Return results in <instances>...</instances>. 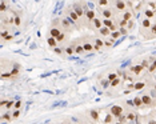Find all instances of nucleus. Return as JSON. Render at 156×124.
<instances>
[{
    "instance_id": "obj_1",
    "label": "nucleus",
    "mask_w": 156,
    "mask_h": 124,
    "mask_svg": "<svg viewBox=\"0 0 156 124\" xmlns=\"http://www.w3.org/2000/svg\"><path fill=\"white\" fill-rule=\"evenodd\" d=\"M64 16L66 18H68L70 20H72L75 24L79 27V29H81V27H84V23H83V20H81L80 18H79V15L73 11L72 8H71V5H67L66 8H64Z\"/></svg>"
},
{
    "instance_id": "obj_2",
    "label": "nucleus",
    "mask_w": 156,
    "mask_h": 124,
    "mask_svg": "<svg viewBox=\"0 0 156 124\" xmlns=\"http://www.w3.org/2000/svg\"><path fill=\"white\" fill-rule=\"evenodd\" d=\"M140 98L143 100V104L145 107V109H154L156 108V102L154 99H152V96L150 95V92L147 91H141L140 92Z\"/></svg>"
},
{
    "instance_id": "obj_13",
    "label": "nucleus",
    "mask_w": 156,
    "mask_h": 124,
    "mask_svg": "<svg viewBox=\"0 0 156 124\" xmlns=\"http://www.w3.org/2000/svg\"><path fill=\"white\" fill-rule=\"evenodd\" d=\"M70 38H71V35H68V33H66V32L60 33V35L56 38L57 43H59V47H66L67 43L70 42Z\"/></svg>"
},
{
    "instance_id": "obj_50",
    "label": "nucleus",
    "mask_w": 156,
    "mask_h": 124,
    "mask_svg": "<svg viewBox=\"0 0 156 124\" xmlns=\"http://www.w3.org/2000/svg\"><path fill=\"white\" fill-rule=\"evenodd\" d=\"M67 124H76V123H73V122H71V120H66Z\"/></svg>"
},
{
    "instance_id": "obj_22",
    "label": "nucleus",
    "mask_w": 156,
    "mask_h": 124,
    "mask_svg": "<svg viewBox=\"0 0 156 124\" xmlns=\"http://www.w3.org/2000/svg\"><path fill=\"white\" fill-rule=\"evenodd\" d=\"M134 103H135V107H136V109L137 111H141V109H145V107H144V104H143V100H141V98H140V95H136L134 99Z\"/></svg>"
},
{
    "instance_id": "obj_28",
    "label": "nucleus",
    "mask_w": 156,
    "mask_h": 124,
    "mask_svg": "<svg viewBox=\"0 0 156 124\" xmlns=\"http://www.w3.org/2000/svg\"><path fill=\"white\" fill-rule=\"evenodd\" d=\"M141 120L145 123V124H156V119L154 118V115H152V112L150 115H145V116H141Z\"/></svg>"
},
{
    "instance_id": "obj_16",
    "label": "nucleus",
    "mask_w": 156,
    "mask_h": 124,
    "mask_svg": "<svg viewBox=\"0 0 156 124\" xmlns=\"http://www.w3.org/2000/svg\"><path fill=\"white\" fill-rule=\"evenodd\" d=\"M90 38H91V40H92V43L95 45H97V47H100L101 49H104L106 48V45H104V39H101L99 35H90Z\"/></svg>"
},
{
    "instance_id": "obj_53",
    "label": "nucleus",
    "mask_w": 156,
    "mask_h": 124,
    "mask_svg": "<svg viewBox=\"0 0 156 124\" xmlns=\"http://www.w3.org/2000/svg\"><path fill=\"white\" fill-rule=\"evenodd\" d=\"M141 124H145V123H144V122H143V120H141Z\"/></svg>"
},
{
    "instance_id": "obj_8",
    "label": "nucleus",
    "mask_w": 156,
    "mask_h": 124,
    "mask_svg": "<svg viewBox=\"0 0 156 124\" xmlns=\"http://www.w3.org/2000/svg\"><path fill=\"white\" fill-rule=\"evenodd\" d=\"M111 7L114 8V11L116 13H123L124 11H127L128 7H127V2L124 0H114Z\"/></svg>"
},
{
    "instance_id": "obj_38",
    "label": "nucleus",
    "mask_w": 156,
    "mask_h": 124,
    "mask_svg": "<svg viewBox=\"0 0 156 124\" xmlns=\"http://www.w3.org/2000/svg\"><path fill=\"white\" fill-rule=\"evenodd\" d=\"M115 40L108 38V39H104V45H106V48H112V47H115Z\"/></svg>"
},
{
    "instance_id": "obj_6",
    "label": "nucleus",
    "mask_w": 156,
    "mask_h": 124,
    "mask_svg": "<svg viewBox=\"0 0 156 124\" xmlns=\"http://www.w3.org/2000/svg\"><path fill=\"white\" fill-rule=\"evenodd\" d=\"M70 5H71V8L79 15V18L83 20V23H84V20H86V12H84V8H83V3L81 2H72ZM84 27H86V24H84Z\"/></svg>"
},
{
    "instance_id": "obj_27",
    "label": "nucleus",
    "mask_w": 156,
    "mask_h": 124,
    "mask_svg": "<svg viewBox=\"0 0 156 124\" xmlns=\"http://www.w3.org/2000/svg\"><path fill=\"white\" fill-rule=\"evenodd\" d=\"M115 123H116V119H115L114 116L107 111L106 116H104V119H103V124H115Z\"/></svg>"
},
{
    "instance_id": "obj_36",
    "label": "nucleus",
    "mask_w": 156,
    "mask_h": 124,
    "mask_svg": "<svg viewBox=\"0 0 156 124\" xmlns=\"http://www.w3.org/2000/svg\"><path fill=\"white\" fill-rule=\"evenodd\" d=\"M106 78L110 80V82H114V80L117 79L119 76H117V72H116V71H111V72H107V73H106Z\"/></svg>"
},
{
    "instance_id": "obj_49",
    "label": "nucleus",
    "mask_w": 156,
    "mask_h": 124,
    "mask_svg": "<svg viewBox=\"0 0 156 124\" xmlns=\"http://www.w3.org/2000/svg\"><path fill=\"white\" fill-rule=\"evenodd\" d=\"M152 115H154V118L156 119V109H154V111H152Z\"/></svg>"
},
{
    "instance_id": "obj_32",
    "label": "nucleus",
    "mask_w": 156,
    "mask_h": 124,
    "mask_svg": "<svg viewBox=\"0 0 156 124\" xmlns=\"http://www.w3.org/2000/svg\"><path fill=\"white\" fill-rule=\"evenodd\" d=\"M101 22H103V27L111 28V27L116 23V19H101Z\"/></svg>"
},
{
    "instance_id": "obj_21",
    "label": "nucleus",
    "mask_w": 156,
    "mask_h": 124,
    "mask_svg": "<svg viewBox=\"0 0 156 124\" xmlns=\"http://www.w3.org/2000/svg\"><path fill=\"white\" fill-rule=\"evenodd\" d=\"M96 35H99L101 39H108L111 36V31H110V28H107V27H103V28H100L99 31L96 32Z\"/></svg>"
},
{
    "instance_id": "obj_34",
    "label": "nucleus",
    "mask_w": 156,
    "mask_h": 124,
    "mask_svg": "<svg viewBox=\"0 0 156 124\" xmlns=\"http://www.w3.org/2000/svg\"><path fill=\"white\" fill-rule=\"evenodd\" d=\"M99 83H100V87H101L103 89H108V88L111 87V82H110V80H108L107 78L99 80Z\"/></svg>"
},
{
    "instance_id": "obj_9",
    "label": "nucleus",
    "mask_w": 156,
    "mask_h": 124,
    "mask_svg": "<svg viewBox=\"0 0 156 124\" xmlns=\"http://www.w3.org/2000/svg\"><path fill=\"white\" fill-rule=\"evenodd\" d=\"M144 71L145 69L143 68V65H141L140 63H136V64H132V65L128 67V72L132 73L135 78H139V76H140Z\"/></svg>"
},
{
    "instance_id": "obj_47",
    "label": "nucleus",
    "mask_w": 156,
    "mask_h": 124,
    "mask_svg": "<svg viewBox=\"0 0 156 124\" xmlns=\"http://www.w3.org/2000/svg\"><path fill=\"white\" fill-rule=\"evenodd\" d=\"M7 102H8V99H4V98H2V100H0V108H2V111H4L5 109Z\"/></svg>"
},
{
    "instance_id": "obj_45",
    "label": "nucleus",
    "mask_w": 156,
    "mask_h": 124,
    "mask_svg": "<svg viewBox=\"0 0 156 124\" xmlns=\"http://www.w3.org/2000/svg\"><path fill=\"white\" fill-rule=\"evenodd\" d=\"M145 5L148 7V8L154 9V11H156V2H145Z\"/></svg>"
},
{
    "instance_id": "obj_19",
    "label": "nucleus",
    "mask_w": 156,
    "mask_h": 124,
    "mask_svg": "<svg viewBox=\"0 0 156 124\" xmlns=\"http://www.w3.org/2000/svg\"><path fill=\"white\" fill-rule=\"evenodd\" d=\"M62 32H63V29L60 28V27H52V25H51V28L48 29V33H47V36H51V38H55V39H56Z\"/></svg>"
},
{
    "instance_id": "obj_31",
    "label": "nucleus",
    "mask_w": 156,
    "mask_h": 124,
    "mask_svg": "<svg viewBox=\"0 0 156 124\" xmlns=\"http://www.w3.org/2000/svg\"><path fill=\"white\" fill-rule=\"evenodd\" d=\"M123 80H121L120 78H117V79H115L114 80V82H111V87H110V88L111 89H117L119 88V87H121V84H123Z\"/></svg>"
},
{
    "instance_id": "obj_5",
    "label": "nucleus",
    "mask_w": 156,
    "mask_h": 124,
    "mask_svg": "<svg viewBox=\"0 0 156 124\" xmlns=\"http://www.w3.org/2000/svg\"><path fill=\"white\" fill-rule=\"evenodd\" d=\"M108 112H110L111 115H112L114 118L117 120L121 115H124V113H125V108H124L123 104H112L110 108H108Z\"/></svg>"
},
{
    "instance_id": "obj_33",
    "label": "nucleus",
    "mask_w": 156,
    "mask_h": 124,
    "mask_svg": "<svg viewBox=\"0 0 156 124\" xmlns=\"http://www.w3.org/2000/svg\"><path fill=\"white\" fill-rule=\"evenodd\" d=\"M15 103H16L15 99H8L4 111H13V108H15Z\"/></svg>"
},
{
    "instance_id": "obj_4",
    "label": "nucleus",
    "mask_w": 156,
    "mask_h": 124,
    "mask_svg": "<svg viewBox=\"0 0 156 124\" xmlns=\"http://www.w3.org/2000/svg\"><path fill=\"white\" fill-rule=\"evenodd\" d=\"M81 38V42H83V48H84V52L87 53H92L95 52V44L92 43V40H91L90 35H84V36H80Z\"/></svg>"
},
{
    "instance_id": "obj_17",
    "label": "nucleus",
    "mask_w": 156,
    "mask_h": 124,
    "mask_svg": "<svg viewBox=\"0 0 156 124\" xmlns=\"http://www.w3.org/2000/svg\"><path fill=\"white\" fill-rule=\"evenodd\" d=\"M0 120L2 123H12L13 118H12V111H3L2 115H0Z\"/></svg>"
},
{
    "instance_id": "obj_30",
    "label": "nucleus",
    "mask_w": 156,
    "mask_h": 124,
    "mask_svg": "<svg viewBox=\"0 0 156 124\" xmlns=\"http://www.w3.org/2000/svg\"><path fill=\"white\" fill-rule=\"evenodd\" d=\"M96 3V7H99V8H107V7H111L112 4V2H110V0H97Z\"/></svg>"
},
{
    "instance_id": "obj_26",
    "label": "nucleus",
    "mask_w": 156,
    "mask_h": 124,
    "mask_svg": "<svg viewBox=\"0 0 156 124\" xmlns=\"http://www.w3.org/2000/svg\"><path fill=\"white\" fill-rule=\"evenodd\" d=\"M46 40H47V44H48V47H49L51 49H53V48H56V47H59V43H57V40H56L55 38L47 36Z\"/></svg>"
},
{
    "instance_id": "obj_51",
    "label": "nucleus",
    "mask_w": 156,
    "mask_h": 124,
    "mask_svg": "<svg viewBox=\"0 0 156 124\" xmlns=\"http://www.w3.org/2000/svg\"><path fill=\"white\" fill-rule=\"evenodd\" d=\"M57 124H67V122H66V120H62V122H59Z\"/></svg>"
},
{
    "instance_id": "obj_7",
    "label": "nucleus",
    "mask_w": 156,
    "mask_h": 124,
    "mask_svg": "<svg viewBox=\"0 0 156 124\" xmlns=\"http://www.w3.org/2000/svg\"><path fill=\"white\" fill-rule=\"evenodd\" d=\"M88 119L91 123H99L100 122V115H101V109L100 108H91L86 112Z\"/></svg>"
},
{
    "instance_id": "obj_10",
    "label": "nucleus",
    "mask_w": 156,
    "mask_h": 124,
    "mask_svg": "<svg viewBox=\"0 0 156 124\" xmlns=\"http://www.w3.org/2000/svg\"><path fill=\"white\" fill-rule=\"evenodd\" d=\"M152 24H154V23H152V20H150V19H145V18H143L140 20V28H139V31H140V33L141 35H145V33H147L148 31H150V28L152 27Z\"/></svg>"
},
{
    "instance_id": "obj_14",
    "label": "nucleus",
    "mask_w": 156,
    "mask_h": 124,
    "mask_svg": "<svg viewBox=\"0 0 156 124\" xmlns=\"http://www.w3.org/2000/svg\"><path fill=\"white\" fill-rule=\"evenodd\" d=\"M63 48H64V55L68 56V58H72V56L75 55V43H73V40L70 42L68 44L66 47H63Z\"/></svg>"
},
{
    "instance_id": "obj_43",
    "label": "nucleus",
    "mask_w": 156,
    "mask_h": 124,
    "mask_svg": "<svg viewBox=\"0 0 156 124\" xmlns=\"http://www.w3.org/2000/svg\"><path fill=\"white\" fill-rule=\"evenodd\" d=\"M20 115H22V109H13V111H12V118H13V120H18L20 118Z\"/></svg>"
},
{
    "instance_id": "obj_35",
    "label": "nucleus",
    "mask_w": 156,
    "mask_h": 124,
    "mask_svg": "<svg viewBox=\"0 0 156 124\" xmlns=\"http://www.w3.org/2000/svg\"><path fill=\"white\" fill-rule=\"evenodd\" d=\"M15 38H16V36L13 35V33H8V35H7L4 39H2V44H4V43H12V42H15Z\"/></svg>"
},
{
    "instance_id": "obj_39",
    "label": "nucleus",
    "mask_w": 156,
    "mask_h": 124,
    "mask_svg": "<svg viewBox=\"0 0 156 124\" xmlns=\"http://www.w3.org/2000/svg\"><path fill=\"white\" fill-rule=\"evenodd\" d=\"M135 28H136V20L132 19L131 22H128L127 29H128V32H132V31H135Z\"/></svg>"
},
{
    "instance_id": "obj_3",
    "label": "nucleus",
    "mask_w": 156,
    "mask_h": 124,
    "mask_svg": "<svg viewBox=\"0 0 156 124\" xmlns=\"http://www.w3.org/2000/svg\"><path fill=\"white\" fill-rule=\"evenodd\" d=\"M96 12L99 13V16L101 19H116L117 13L114 11L112 7H107V8H99L96 7Z\"/></svg>"
},
{
    "instance_id": "obj_25",
    "label": "nucleus",
    "mask_w": 156,
    "mask_h": 124,
    "mask_svg": "<svg viewBox=\"0 0 156 124\" xmlns=\"http://www.w3.org/2000/svg\"><path fill=\"white\" fill-rule=\"evenodd\" d=\"M123 106H124L125 111H128V109H134V111H137L136 107H135L134 100H132V99H127V100H125V102L123 103Z\"/></svg>"
},
{
    "instance_id": "obj_40",
    "label": "nucleus",
    "mask_w": 156,
    "mask_h": 124,
    "mask_svg": "<svg viewBox=\"0 0 156 124\" xmlns=\"http://www.w3.org/2000/svg\"><path fill=\"white\" fill-rule=\"evenodd\" d=\"M140 64L143 65V68L145 69V71H147L148 67L151 65V63H150V60H148V58H144V59H141V60H140Z\"/></svg>"
},
{
    "instance_id": "obj_15",
    "label": "nucleus",
    "mask_w": 156,
    "mask_h": 124,
    "mask_svg": "<svg viewBox=\"0 0 156 124\" xmlns=\"http://www.w3.org/2000/svg\"><path fill=\"white\" fill-rule=\"evenodd\" d=\"M12 11V9H11ZM13 16H15V23H13V27L16 29H20V27L23 25V16H22V12H16V11H12Z\"/></svg>"
},
{
    "instance_id": "obj_12",
    "label": "nucleus",
    "mask_w": 156,
    "mask_h": 124,
    "mask_svg": "<svg viewBox=\"0 0 156 124\" xmlns=\"http://www.w3.org/2000/svg\"><path fill=\"white\" fill-rule=\"evenodd\" d=\"M73 43H75V55H77V56L86 55L84 48H83V42H81V38L75 39V40H73Z\"/></svg>"
},
{
    "instance_id": "obj_46",
    "label": "nucleus",
    "mask_w": 156,
    "mask_h": 124,
    "mask_svg": "<svg viewBox=\"0 0 156 124\" xmlns=\"http://www.w3.org/2000/svg\"><path fill=\"white\" fill-rule=\"evenodd\" d=\"M117 122H119V123H121V124H127V123H128V120H127V115H125V113H124V115H121L120 118L117 119Z\"/></svg>"
},
{
    "instance_id": "obj_42",
    "label": "nucleus",
    "mask_w": 156,
    "mask_h": 124,
    "mask_svg": "<svg viewBox=\"0 0 156 124\" xmlns=\"http://www.w3.org/2000/svg\"><path fill=\"white\" fill-rule=\"evenodd\" d=\"M119 32H120L121 38H128V35H130V32H128V29L125 28V27H121V28H119Z\"/></svg>"
},
{
    "instance_id": "obj_24",
    "label": "nucleus",
    "mask_w": 156,
    "mask_h": 124,
    "mask_svg": "<svg viewBox=\"0 0 156 124\" xmlns=\"http://www.w3.org/2000/svg\"><path fill=\"white\" fill-rule=\"evenodd\" d=\"M11 11V7H9V3L4 2V0H2L0 2V13L2 15H5V13H8Z\"/></svg>"
},
{
    "instance_id": "obj_11",
    "label": "nucleus",
    "mask_w": 156,
    "mask_h": 124,
    "mask_svg": "<svg viewBox=\"0 0 156 124\" xmlns=\"http://www.w3.org/2000/svg\"><path fill=\"white\" fill-rule=\"evenodd\" d=\"M87 28L91 29V31H93V32H97L100 28H103V22H101V18H100V16L97 15L96 18H95V20L87 27Z\"/></svg>"
},
{
    "instance_id": "obj_29",
    "label": "nucleus",
    "mask_w": 156,
    "mask_h": 124,
    "mask_svg": "<svg viewBox=\"0 0 156 124\" xmlns=\"http://www.w3.org/2000/svg\"><path fill=\"white\" fill-rule=\"evenodd\" d=\"M148 92L152 96V99L156 102V82H152L150 85H148Z\"/></svg>"
},
{
    "instance_id": "obj_44",
    "label": "nucleus",
    "mask_w": 156,
    "mask_h": 124,
    "mask_svg": "<svg viewBox=\"0 0 156 124\" xmlns=\"http://www.w3.org/2000/svg\"><path fill=\"white\" fill-rule=\"evenodd\" d=\"M111 39H114L115 42H116V40H119V39H121V35H120V32L119 31H116V32H111V36H110Z\"/></svg>"
},
{
    "instance_id": "obj_20",
    "label": "nucleus",
    "mask_w": 156,
    "mask_h": 124,
    "mask_svg": "<svg viewBox=\"0 0 156 124\" xmlns=\"http://www.w3.org/2000/svg\"><path fill=\"white\" fill-rule=\"evenodd\" d=\"M119 16H120L121 19L125 20V22L128 23V22H131V20L134 19L135 13H134V11H131V9H127V11H124L123 13H120V15H119Z\"/></svg>"
},
{
    "instance_id": "obj_37",
    "label": "nucleus",
    "mask_w": 156,
    "mask_h": 124,
    "mask_svg": "<svg viewBox=\"0 0 156 124\" xmlns=\"http://www.w3.org/2000/svg\"><path fill=\"white\" fill-rule=\"evenodd\" d=\"M2 79L3 80H7V79H11V80H15V78L12 76V73H11V71H2Z\"/></svg>"
},
{
    "instance_id": "obj_48",
    "label": "nucleus",
    "mask_w": 156,
    "mask_h": 124,
    "mask_svg": "<svg viewBox=\"0 0 156 124\" xmlns=\"http://www.w3.org/2000/svg\"><path fill=\"white\" fill-rule=\"evenodd\" d=\"M22 107H23V102L20 99L16 100V103H15V108L13 109H22Z\"/></svg>"
},
{
    "instance_id": "obj_23",
    "label": "nucleus",
    "mask_w": 156,
    "mask_h": 124,
    "mask_svg": "<svg viewBox=\"0 0 156 124\" xmlns=\"http://www.w3.org/2000/svg\"><path fill=\"white\" fill-rule=\"evenodd\" d=\"M155 38H156V23L152 24V27L150 28V31L144 35V39H147V40H151V39H155Z\"/></svg>"
},
{
    "instance_id": "obj_18",
    "label": "nucleus",
    "mask_w": 156,
    "mask_h": 124,
    "mask_svg": "<svg viewBox=\"0 0 156 124\" xmlns=\"http://www.w3.org/2000/svg\"><path fill=\"white\" fill-rule=\"evenodd\" d=\"M141 13H143V18H145V19L152 20V19L156 18V11H154V9H151V8H148L147 5L144 7V9L141 11Z\"/></svg>"
},
{
    "instance_id": "obj_52",
    "label": "nucleus",
    "mask_w": 156,
    "mask_h": 124,
    "mask_svg": "<svg viewBox=\"0 0 156 124\" xmlns=\"http://www.w3.org/2000/svg\"><path fill=\"white\" fill-rule=\"evenodd\" d=\"M115 124H121V123H119V122H117V120H116V123H115Z\"/></svg>"
},
{
    "instance_id": "obj_41",
    "label": "nucleus",
    "mask_w": 156,
    "mask_h": 124,
    "mask_svg": "<svg viewBox=\"0 0 156 124\" xmlns=\"http://www.w3.org/2000/svg\"><path fill=\"white\" fill-rule=\"evenodd\" d=\"M52 52L55 53V55H57V56H63L64 55V48L63 47H56V48L52 49Z\"/></svg>"
}]
</instances>
